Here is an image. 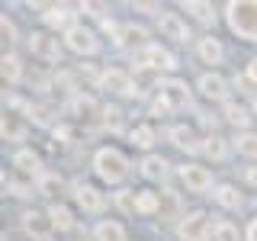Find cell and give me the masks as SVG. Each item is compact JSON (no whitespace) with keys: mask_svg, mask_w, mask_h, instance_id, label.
<instances>
[{"mask_svg":"<svg viewBox=\"0 0 257 241\" xmlns=\"http://www.w3.org/2000/svg\"><path fill=\"white\" fill-rule=\"evenodd\" d=\"M228 29L244 42H257V0H231L225 4Z\"/></svg>","mask_w":257,"mask_h":241,"instance_id":"6da1fadb","label":"cell"},{"mask_svg":"<svg viewBox=\"0 0 257 241\" xmlns=\"http://www.w3.org/2000/svg\"><path fill=\"white\" fill-rule=\"evenodd\" d=\"M93 171L100 180H106V183H119V180H125V174H128V161L122 151H116V148H100L93 155Z\"/></svg>","mask_w":257,"mask_h":241,"instance_id":"7a4b0ae2","label":"cell"},{"mask_svg":"<svg viewBox=\"0 0 257 241\" xmlns=\"http://www.w3.org/2000/svg\"><path fill=\"white\" fill-rule=\"evenodd\" d=\"M190 103V90L183 80H161L158 84V100H155V112H177Z\"/></svg>","mask_w":257,"mask_h":241,"instance_id":"3957f363","label":"cell"},{"mask_svg":"<svg viewBox=\"0 0 257 241\" xmlns=\"http://www.w3.org/2000/svg\"><path fill=\"white\" fill-rule=\"evenodd\" d=\"M135 64H139L142 71H174L177 68V61H174V55L167 52V48H161L155 42H148L145 48H135Z\"/></svg>","mask_w":257,"mask_h":241,"instance_id":"277c9868","label":"cell"},{"mask_svg":"<svg viewBox=\"0 0 257 241\" xmlns=\"http://www.w3.org/2000/svg\"><path fill=\"white\" fill-rule=\"evenodd\" d=\"M177 235H180V241H209V235H215V228L206 212H190L177 225Z\"/></svg>","mask_w":257,"mask_h":241,"instance_id":"5b68a950","label":"cell"},{"mask_svg":"<svg viewBox=\"0 0 257 241\" xmlns=\"http://www.w3.org/2000/svg\"><path fill=\"white\" fill-rule=\"evenodd\" d=\"M64 45H68L71 52H77V55H96L100 52V39H96V32L87 29V26L68 29L64 32Z\"/></svg>","mask_w":257,"mask_h":241,"instance_id":"8992f818","label":"cell"},{"mask_svg":"<svg viewBox=\"0 0 257 241\" xmlns=\"http://www.w3.org/2000/svg\"><path fill=\"white\" fill-rule=\"evenodd\" d=\"M29 52L36 55L39 61H48V64L61 61V45H58V39L48 36V32H32L29 36Z\"/></svg>","mask_w":257,"mask_h":241,"instance_id":"52a82bcc","label":"cell"},{"mask_svg":"<svg viewBox=\"0 0 257 241\" xmlns=\"http://www.w3.org/2000/svg\"><path fill=\"white\" fill-rule=\"evenodd\" d=\"M100 84H103V90H109V93H119V96H139V93H142L139 87L132 84V77H128L125 71H119V68H109V71H103Z\"/></svg>","mask_w":257,"mask_h":241,"instance_id":"ba28073f","label":"cell"},{"mask_svg":"<svg viewBox=\"0 0 257 241\" xmlns=\"http://www.w3.org/2000/svg\"><path fill=\"white\" fill-rule=\"evenodd\" d=\"M23 228H26V235L29 238H36V241H48V235H52V219H48V212H26L23 215Z\"/></svg>","mask_w":257,"mask_h":241,"instance_id":"9c48e42d","label":"cell"},{"mask_svg":"<svg viewBox=\"0 0 257 241\" xmlns=\"http://www.w3.org/2000/svg\"><path fill=\"white\" fill-rule=\"evenodd\" d=\"M180 180L187 183V190H193V193H206L212 187V174H209L206 167H199V164H183L180 167Z\"/></svg>","mask_w":257,"mask_h":241,"instance_id":"30bf717a","label":"cell"},{"mask_svg":"<svg viewBox=\"0 0 257 241\" xmlns=\"http://www.w3.org/2000/svg\"><path fill=\"white\" fill-rule=\"evenodd\" d=\"M158 26H161V36H164V39H174V42H187V39H190L187 23H183L177 13H161Z\"/></svg>","mask_w":257,"mask_h":241,"instance_id":"8fae6325","label":"cell"},{"mask_svg":"<svg viewBox=\"0 0 257 241\" xmlns=\"http://www.w3.org/2000/svg\"><path fill=\"white\" fill-rule=\"evenodd\" d=\"M199 93H203L206 100L228 103V84H225L222 74H203L199 77Z\"/></svg>","mask_w":257,"mask_h":241,"instance_id":"7c38bea8","label":"cell"},{"mask_svg":"<svg viewBox=\"0 0 257 241\" xmlns=\"http://www.w3.org/2000/svg\"><path fill=\"white\" fill-rule=\"evenodd\" d=\"M74 199H77V206L84 209V212H100L103 209V193L96 190V187H90V183H74Z\"/></svg>","mask_w":257,"mask_h":241,"instance_id":"4fadbf2b","label":"cell"},{"mask_svg":"<svg viewBox=\"0 0 257 241\" xmlns=\"http://www.w3.org/2000/svg\"><path fill=\"white\" fill-rule=\"evenodd\" d=\"M142 177H145V180H151V183H164L167 177H171V164H167L161 155H145Z\"/></svg>","mask_w":257,"mask_h":241,"instance_id":"5bb4252c","label":"cell"},{"mask_svg":"<svg viewBox=\"0 0 257 241\" xmlns=\"http://www.w3.org/2000/svg\"><path fill=\"white\" fill-rule=\"evenodd\" d=\"M42 20H45V26H52V29H64V32L77 26V23H74V13H71V7H45Z\"/></svg>","mask_w":257,"mask_h":241,"instance_id":"9a60e30c","label":"cell"},{"mask_svg":"<svg viewBox=\"0 0 257 241\" xmlns=\"http://www.w3.org/2000/svg\"><path fill=\"white\" fill-rule=\"evenodd\" d=\"M196 55H199V58H203L206 64H222V58H225V48H222V42H219L215 36H206V39H199Z\"/></svg>","mask_w":257,"mask_h":241,"instance_id":"2e32d148","label":"cell"},{"mask_svg":"<svg viewBox=\"0 0 257 241\" xmlns=\"http://www.w3.org/2000/svg\"><path fill=\"white\" fill-rule=\"evenodd\" d=\"M13 167H16V171H23V174L42 177V158H39L36 151H29V148L16 151V158H13Z\"/></svg>","mask_w":257,"mask_h":241,"instance_id":"e0dca14e","label":"cell"},{"mask_svg":"<svg viewBox=\"0 0 257 241\" xmlns=\"http://www.w3.org/2000/svg\"><path fill=\"white\" fill-rule=\"evenodd\" d=\"M26 123H23L20 116H4V126H0V135H4V142H23L26 139Z\"/></svg>","mask_w":257,"mask_h":241,"instance_id":"ac0fdd59","label":"cell"},{"mask_svg":"<svg viewBox=\"0 0 257 241\" xmlns=\"http://www.w3.org/2000/svg\"><path fill=\"white\" fill-rule=\"evenodd\" d=\"M171 142L177 148H187V151H199V145H203V142H196V132H193L190 126H174L171 129Z\"/></svg>","mask_w":257,"mask_h":241,"instance_id":"d6986e66","label":"cell"},{"mask_svg":"<svg viewBox=\"0 0 257 241\" xmlns=\"http://www.w3.org/2000/svg\"><path fill=\"white\" fill-rule=\"evenodd\" d=\"M93 238L96 241H125V228L119 222H112V219H103L93 228Z\"/></svg>","mask_w":257,"mask_h":241,"instance_id":"ffe728a7","label":"cell"},{"mask_svg":"<svg viewBox=\"0 0 257 241\" xmlns=\"http://www.w3.org/2000/svg\"><path fill=\"white\" fill-rule=\"evenodd\" d=\"M0 74H4V84H20V77H23V64H20V58H16L13 52L0 58Z\"/></svg>","mask_w":257,"mask_h":241,"instance_id":"44dd1931","label":"cell"},{"mask_svg":"<svg viewBox=\"0 0 257 241\" xmlns=\"http://www.w3.org/2000/svg\"><path fill=\"white\" fill-rule=\"evenodd\" d=\"M145 39H148V32H145L142 26H132V23H128V26L119 29V39H116V42L119 45H139V48H145V45H148Z\"/></svg>","mask_w":257,"mask_h":241,"instance_id":"7402d4cb","label":"cell"},{"mask_svg":"<svg viewBox=\"0 0 257 241\" xmlns=\"http://www.w3.org/2000/svg\"><path fill=\"white\" fill-rule=\"evenodd\" d=\"M212 196H215V203L225 206V209H238V206H241V193L231 187V183H222V187H215Z\"/></svg>","mask_w":257,"mask_h":241,"instance_id":"603a6c76","label":"cell"},{"mask_svg":"<svg viewBox=\"0 0 257 241\" xmlns=\"http://www.w3.org/2000/svg\"><path fill=\"white\" fill-rule=\"evenodd\" d=\"M48 219H52V225L58 231H71V228H74V215H71L68 206H52V209H48Z\"/></svg>","mask_w":257,"mask_h":241,"instance_id":"cb8c5ba5","label":"cell"},{"mask_svg":"<svg viewBox=\"0 0 257 241\" xmlns=\"http://www.w3.org/2000/svg\"><path fill=\"white\" fill-rule=\"evenodd\" d=\"M183 10L193 13V20H199V23H215V7H212V4H203V0H190V4H183Z\"/></svg>","mask_w":257,"mask_h":241,"instance_id":"d4e9b609","label":"cell"},{"mask_svg":"<svg viewBox=\"0 0 257 241\" xmlns=\"http://www.w3.org/2000/svg\"><path fill=\"white\" fill-rule=\"evenodd\" d=\"M225 119H228V123L231 126H241V129H244V132H247V126H251V112H247L244 106H238V103H225Z\"/></svg>","mask_w":257,"mask_h":241,"instance_id":"484cf974","label":"cell"},{"mask_svg":"<svg viewBox=\"0 0 257 241\" xmlns=\"http://www.w3.org/2000/svg\"><path fill=\"white\" fill-rule=\"evenodd\" d=\"M199 151H203L206 158H212V161H222L225 158V139L222 135H209V139H203Z\"/></svg>","mask_w":257,"mask_h":241,"instance_id":"4316f807","label":"cell"},{"mask_svg":"<svg viewBox=\"0 0 257 241\" xmlns=\"http://www.w3.org/2000/svg\"><path fill=\"white\" fill-rule=\"evenodd\" d=\"M128 139H132L135 148H151V145H155V129L151 126H135L132 132H128Z\"/></svg>","mask_w":257,"mask_h":241,"instance_id":"83f0119b","label":"cell"},{"mask_svg":"<svg viewBox=\"0 0 257 241\" xmlns=\"http://www.w3.org/2000/svg\"><path fill=\"white\" fill-rule=\"evenodd\" d=\"M116 206H119V212H125V215L139 212V193L135 190H119L116 193Z\"/></svg>","mask_w":257,"mask_h":241,"instance_id":"f1b7e54d","label":"cell"},{"mask_svg":"<svg viewBox=\"0 0 257 241\" xmlns=\"http://www.w3.org/2000/svg\"><path fill=\"white\" fill-rule=\"evenodd\" d=\"M139 212L142 215H151V212H161V196L151 190H139Z\"/></svg>","mask_w":257,"mask_h":241,"instance_id":"f546056e","label":"cell"},{"mask_svg":"<svg viewBox=\"0 0 257 241\" xmlns=\"http://www.w3.org/2000/svg\"><path fill=\"white\" fill-rule=\"evenodd\" d=\"M61 187H64V183H61V177L58 174H42V177H39V193H42V196H58V193H61Z\"/></svg>","mask_w":257,"mask_h":241,"instance_id":"4dcf8cb0","label":"cell"},{"mask_svg":"<svg viewBox=\"0 0 257 241\" xmlns=\"http://www.w3.org/2000/svg\"><path fill=\"white\" fill-rule=\"evenodd\" d=\"M235 148H238V155H244V158H257V135L254 132H241L235 139Z\"/></svg>","mask_w":257,"mask_h":241,"instance_id":"1f68e13d","label":"cell"},{"mask_svg":"<svg viewBox=\"0 0 257 241\" xmlns=\"http://www.w3.org/2000/svg\"><path fill=\"white\" fill-rule=\"evenodd\" d=\"M0 32H4V55H10V48L16 42V26H13V20L7 13L0 16Z\"/></svg>","mask_w":257,"mask_h":241,"instance_id":"d6a6232c","label":"cell"},{"mask_svg":"<svg viewBox=\"0 0 257 241\" xmlns=\"http://www.w3.org/2000/svg\"><path fill=\"white\" fill-rule=\"evenodd\" d=\"M215 241H241L238 225H231V222H219V225H215Z\"/></svg>","mask_w":257,"mask_h":241,"instance_id":"836d02e7","label":"cell"},{"mask_svg":"<svg viewBox=\"0 0 257 241\" xmlns=\"http://www.w3.org/2000/svg\"><path fill=\"white\" fill-rule=\"evenodd\" d=\"M161 199H164V203H161V215L177 212V193L174 190H164V193H161Z\"/></svg>","mask_w":257,"mask_h":241,"instance_id":"e575fe53","label":"cell"},{"mask_svg":"<svg viewBox=\"0 0 257 241\" xmlns=\"http://www.w3.org/2000/svg\"><path fill=\"white\" fill-rule=\"evenodd\" d=\"M71 109L87 116V112H93V100H90V96H74V100H71Z\"/></svg>","mask_w":257,"mask_h":241,"instance_id":"d590c367","label":"cell"},{"mask_svg":"<svg viewBox=\"0 0 257 241\" xmlns=\"http://www.w3.org/2000/svg\"><path fill=\"white\" fill-rule=\"evenodd\" d=\"M80 10H84V13H90V16H103V10H106V7H100V4H84Z\"/></svg>","mask_w":257,"mask_h":241,"instance_id":"8d00e7d4","label":"cell"},{"mask_svg":"<svg viewBox=\"0 0 257 241\" xmlns=\"http://www.w3.org/2000/svg\"><path fill=\"white\" fill-rule=\"evenodd\" d=\"M247 80H251V84H257V58L247 61Z\"/></svg>","mask_w":257,"mask_h":241,"instance_id":"74e56055","label":"cell"},{"mask_svg":"<svg viewBox=\"0 0 257 241\" xmlns=\"http://www.w3.org/2000/svg\"><path fill=\"white\" fill-rule=\"evenodd\" d=\"M244 180L251 183V187H257V167H247V171H244Z\"/></svg>","mask_w":257,"mask_h":241,"instance_id":"f35d334b","label":"cell"},{"mask_svg":"<svg viewBox=\"0 0 257 241\" xmlns=\"http://www.w3.org/2000/svg\"><path fill=\"white\" fill-rule=\"evenodd\" d=\"M247 241H257V215L251 219V225H247Z\"/></svg>","mask_w":257,"mask_h":241,"instance_id":"ab89813d","label":"cell"},{"mask_svg":"<svg viewBox=\"0 0 257 241\" xmlns=\"http://www.w3.org/2000/svg\"><path fill=\"white\" fill-rule=\"evenodd\" d=\"M254 116H257V100H254Z\"/></svg>","mask_w":257,"mask_h":241,"instance_id":"60d3db41","label":"cell"}]
</instances>
